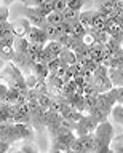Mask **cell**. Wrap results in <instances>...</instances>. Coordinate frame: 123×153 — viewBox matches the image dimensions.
Returning <instances> with one entry per match:
<instances>
[{
    "label": "cell",
    "mask_w": 123,
    "mask_h": 153,
    "mask_svg": "<svg viewBox=\"0 0 123 153\" xmlns=\"http://www.w3.org/2000/svg\"><path fill=\"white\" fill-rule=\"evenodd\" d=\"M35 7H37V10H39V11L46 18L51 11H53L54 2H50V0H43V2H35Z\"/></svg>",
    "instance_id": "13"
},
{
    "label": "cell",
    "mask_w": 123,
    "mask_h": 153,
    "mask_svg": "<svg viewBox=\"0 0 123 153\" xmlns=\"http://www.w3.org/2000/svg\"><path fill=\"white\" fill-rule=\"evenodd\" d=\"M8 14H10V10H8V3L0 5V22H8Z\"/></svg>",
    "instance_id": "26"
},
{
    "label": "cell",
    "mask_w": 123,
    "mask_h": 153,
    "mask_svg": "<svg viewBox=\"0 0 123 153\" xmlns=\"http://www.w3.org/2000/svg\"><path fill=\"white\" fill-rule=\"evenodd\" d=\"M67 8V3L64 2V0H56L54 2V8L53 11H58V13H64V10Z\"/></svg>",
    "instance_id": "27"
},
{
    "label": "cell",
    "mask_w": 123,
    "mask_h": 153,
    "mask_svg": "<svg viewBox=\"0 0 123 153\" xmlns=\"http://www.w3.org/2000/svg\"><path fill=\"white\" fill-rule=\"evenodd\" d=\"M8 153H21V152L18 150V148H10V152H8Z\"/></svg>",
    "instance_id": "28"
},
{
    "label": "cell",
    "mask_w": 123,
    "mask_h": 153,
    "mask_svg": "<svg viewBox=\"0 0 123 153\" xmlns=\"http://www.w3.org/2000/svg\"><path fill=\"white\" fill-rule=\"evenodd\" d=\"M26 19L31 22L32 27H39V29H45L46 26V18L35 7V2L34 3H29L26 7Z\"/></svg>",
    "instance_id": "2"
},
{
    "label": "cell",
    "mask_w": 123,
    "mask_h": 153,
    "mask_svg": "<svg viewBox=\"0 0 123 153\" xmlns=\"http://www.w3.org/2000/svg\"><path fill=\"white\" fill-rule=\"evenodd\" d=\"M80 11H74L70 8H66L63 13V22H77Z\"/></svg>",
    "instance_id": "18"
},
{
    "label": "cell",
    "mask_w": 123,
    "mask_h": 153,
    "mask_svg": "<svg viewBox=\"0 0 123 153\" xmlns=\"http://www.w3.org/2000/svg\"><path fill=\"white\" fill-rule=\"evenodd\" d=\"M46 24H50V26H59V24H63V13L51 11L46 16Z\"/></svg>",
    "instance_id": "19"
},
{
    "label": "cell",
    "mask_w": 123,
    "mask_h": 153,
    "mask_svg": "<svg viewBox=\"0 0 123 153\" xmlns=\"http://www.w3.org/2000/svg\"><path fill=\"white\" fill-rule=\"evenodd\" d=\"M106 21H107V14L99 13V11L94 10V16H93V21H91V27H104Z\"/></svg>",
    "instance_id": "17"
},
{
    "label": "cell",
    "mask_w": 123,
    "mask_h": 153,
    "mask_svg": "<svg viewBox=\"0 0 123 153\" xmlns=\"http://www.w3.org/2000/svg\"><path fill=\"white\" fill-rule=\"evenodd\" d=\"M80 140H82L85 150H86L88 153H94V136L93 134H88V136H82L78 137Z\"/></svg>",
    "instance_id": "16"
},
{
    "label": "cell",
    "mask_w": 123,
    "mask_h": 153,
    "mask_svg": "<svg viewBox=\"0 0 123 153\" xmlns=\"http://www.w3.org/2000/svg\"><path fill=\"white\" fill-rule=\"evenodd\" d=\"M86 35V30L80 26V22H74V29H72V37L75 38V40H82V38Z\"/></svg>",
    "instance_id": "22"
},
{
    "label": "cell",
    "mask_w": 123,
    "mask_h": 153,
    "mask_svg": "<svg viewBox=\"0 0 123 153\" xmlns=\"http://www.w3.org/2000/svg\"><path fill=\"white\" fill-rule=\"evenodd\" d=\"M109 150L113 152V153H123V132L118 134V136H115V137L112 139Z\"/></svg>",
    "instance_id": "14"
},
{
    "label": "cell",
    "mask_w": 123,
    "mask_h": 153,
    "mask_svg": "<svg viewBox=\"0 0 123 153\" xmlns=\"http://www.w3.org/2000/svg\"><path fill=\"white\" fill-rule=\"evenodd\" d=\"M112 117L115 118V121L118 124H122L123 126V108H122V105H115V107L112 108Z\"/></svg>",
    "instance_id": "23"
},
{
    "label": "cell",
    "mask_w": 123,
    "mask_h": 153,
    "mask_svg": "<svg viewBox=\"0 0 123 153\" xmlns=\"http://www.w3.org/2000/svg\"><path fill=\"white\" fill-rule=\"evenodd\" d=\"M11 27H13V35L18 37V38H22V37L27 35V32L31 30L32 26L26 18H18L11 22Z\"/></svg>",
    "instance_id": "4"
},
{
    "label": "cell",
    "mask_w": 123,
    "mask_h": 153,
    "mask_svg": "<svg viewBox=\"0 0 123 153\" xmlns=\"http://www.w3.org/2000/svg\"><path fill=\"white\" fill-rule=\"evenodd\" d=\"M0 57L5 59V61H8V62H11L13 57H15V50H13V46H10V45H0Z\"/></svg>",
    "instance_id": "15"
},
{
    "label": "cell",
    "mask_w": 123,
    "mask_h": 153,
    "mask_svg": "<svg viewBox=\"0 0 123 153\" xmlns=\"http://www.w3.org/2000/svg\"><path fill=\"white\" fill-rule=\"evenodd\" d=\"M107 75L112 83V88H123V67L107 69Z\"/></svg>",
    "instance_id": "7"
},
{
    "label": "cell",
    "mask_w": 123,
    "mask_h": 153,
    "mask_svg": "<svg viewBox=\"0 0 123 153\" xmlns=\"http://www.w3.org/2000/svg\"><path fill=\"white\" fill-rule=\"evenodd\" d=\"M94 10L99 13H104V14H109L112 13L113 10H115V2H112V0H107V2H98L94 5Z\"/></svg>",
    "instance_id": "12"
},
{
    "label": "cell",
    "mask_w": 123,
    "mask_h": 153,
    "mask_svg": "<svg viewBox=\"0 0 123 153\" xmlns=\"http://www.w3.org/2000/svg\"><path fill=\"white\" fill-rule=\"evenodd\" d=\"M27 48H29V40H27L26 37L22 38H15V42H13V50L15 53H19V54H27Z\"/></svg>",
    "instance_id": "10"
},
{
    "label": "cell",
    "mask_w": 123,
    "mask_h": 153,
    "mask_svg": "<svg viewBox=\"0 0 123 153\" xmlns=\"http://www.w3.org/2000/svg\"><path fill=\"white\" fill-rule=\"evenodd\" d=\"M93 16H94V8H89V10H82L78 14V22L85 30H89L91 29V21H93Z\"/></svg>",
    "instance_id": "8"
},
{
    "label": "cell",
    "mask_w": 123,
    "mask_h": 153,
    "mask_svg": "<svg viewBox=\"0 0 123 153\" xmlns=\"http://www.w3.org/2000/svg\"><path fill=\"white\" fill-rule=\"evenodd\" d=\"M112 113V108L109 107H104V105H96V108L89 113V117L93 118V121L96 124H101L104 121H109V117Z\"/></svg>",
    "instance_id": "6"
},
{
    "label": "cell",
    "mask_w": 123,
    "mask_h": 153,
    "mask_svg": "<svg viewBox=\"0 0 123 153\" xmlns=\"http://www.w3.org/2000/svg\"><path fill=\"white\" fill-rule=\"evenodd\" d=\"M18 150H19L21 153H39V150L35 148V145H32V143H29V142L21 143Z\"/></svg>",
    "instance_id": "25"
},
{
    "label": "cell",
    "mask_w": 123,
    "mask_h": 153,
    "mask_svg": "<svg viewBox=\"0 0 123 153\" xmlns=\"http://www.w3.org/2000/svg\"><path fill=\"white\" fill-rule=\"evenodd\" d=\"M93 136H94V153H107L112 139L115 137L113 126L109 121H104L101 124H98Z\"/></svg>",
    "instance_id": "1"
},
{
    "label": "cell",
    "mask_w": 123,
    "mask_h": 153,
    "mask_svg": "<svg viewBox=\"0 0 123 153\" xmlns=\"http://www.w3.org/2000/svg\"><path fill=\"white\" fill-rule=\"evenodd\" d=\"M31 74L34 75L39 81H45L46 78H48L50 72H48V67H46L45 64H42V62H35V64L31 67Z\"/></svg>",
    "instance_id": "9"
},
{
    "label": "cell",
    "mask_w": 123,
    "mask_h": 153,
    "mask_svg": "<svg viewBox=\"0 0 123 153\" xmlns=\"http://www.w3.org/2000/svg\"><path fill=\"white\" fill-rule=\"evenodd\" d=\"M26 38L29 40V43H37V45H46L48 43V37L43 29H39V27H31V30L27 32Z\"/></svg>",
    "instance_id": "5"
},
{
    "label": "cell",
    "mask_w": 123,
    "mask_h": 153,
    "mask_svg": "<svg viewBox=\"0 0 123 153\" xmlns=\"http://www.w3.org/2000/svg\"><path fill=\"white\" fill-rule=\"evenodd\" d=\"M67 8L74 10V11H82V8L85 7V2L83 0H67Z\"/></svg>",
    "instance_id": "24"
},
{
    "label": "cell",
    "mask_w": 123,
    "mask_h": 153,
    "mask_svg": "<svg viewBox=\"0 0 123 153\" xmlns=\"http://www.w3.org/2000/svg\"><path fill=\"white\" fill-rule=\"evenodd\" d=\"M59 59L64 62V64H67V65H75V62H77V56L74 54V51H70V50H66V48H63L59 53Z\"/></svg>",
    "instance_id": "11"
},
{
    "label": "cell",
    "mask_w": 123,
    "mask_h": 153,
    "mask_svg": "<svg viewBox=\"0 0 123 153\" xmlns=\"http://www.w3.org/2000/svg\"><path fill=\"white\" fill-rule=\"evenodd\" d=\"M45 50L46 51H50L51 54H54L56 57L59 56V53H61V50H63V46H61V43L59 42H56V40H51V42H48L45 45Z\"/></svg>",
    "instance_id": "20"
},
{
    "label": "cell",
    "mask_w": 123,
    "mask_h": 153,
    "mask_svg": "<svg viewBox=\"0 0 123 153\" xmlns=\"http://www.w3.org/2000/svg\"><path fill=\"white\" fill-rule=\"evenodd\" d=\"M51 99L53 97H50L48 94H39V99H37V102H39V107L42 110H50V105H51Z\"/></svg>",
    "instance_id": "21"
},
{
    "label": "cell",
    "mask_w": 123,
    "mask_h": 153,
    "mask_svg": "<svg viewBox=\"0 0 123 153\" xmlns=\"http://www.w3.org/2000/svg\"><path fill=\"white\" fill-rule=\"evenodd\" d=\"M98 124L93 121V118L89 115H85V117L80 120V121L75 124V136L82 137V136H88V134H93L96 131Z\"/></svg>",
    "instance_id": "3"
}]
</instances>
